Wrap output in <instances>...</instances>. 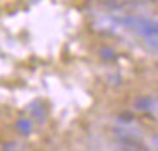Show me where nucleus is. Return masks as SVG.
<instances>
[{
  "instance_id": "2",
  "label": "nucleus",
  "mask_w": 158,
  "mask_h": 151,
  "mask_svg": "<svg viewBox=\"0 0 158 151\" xmlns=\"http://www.w3.org/2000/svg\"><path fill=\"white\" fill-rule=\"evenodd\" d=\"M121 151H148L141 143H121Z\"/></svg>"
},
{
  "instance_id": "4",
  "label": "nucleus",
  "mask_w": 158,
  "mask_h": 151,
  "mask_svg": "<svg viewBox=\"0 0 158 151\" xmlns=\"http://www.w3.org/2000/svg\"><path fill=\"white\" fill-rule=\"evenodd\" d=\"M100 53H102V58H106V59H110V61H112V59H116V53L112 51V49L110 48H102L100 49Z\"/></svg>"
},
{
  "instance_id": "6",
  "label": "nucleus",
  "mask_w": 158,
  "mask_h": 151,
  "mask_svg": "<svg viewBox=\"0 0 158 151\" xmlns=\"http://www.w3.org/2000/svg\"><path fill=\"white\" fill-rule=\"evenodd\" d=\"M15 148H17V143H14V141H10V143L5 141V143L2 144V149H4V151H17Z\"/></svg>"
},
{
  "instance_id": "5",
  "label": "nucleus",
  "mask_w": 158,
  "mask_h": 151,
  "mask_svg": "<svg viewBox=\"0 0 158 151\" xmlns=\"http://www.w3.org/2000/svg\"><path fill=\"white\" fill-rule=\"evenodd\" d=\"M150 114L153 119H156L158 120V99H155V102H153V105H151V109H150Z\"/></svg>"
},
{
  "instance_id": "7",
  "label": "nucleus",
  "mask_w": 158,
  "mask_h": 151,
  "mask_svg": "<svg viewBox=\"0 0 158 151\" xmlns=\"http://www.w3.org/2000/svg\"><path fill=\"white\" fill-rule=\"evenodd\" d=\"M19 129L24 131V133H29V131H31V124H29V120H19Z\"/></svg>"
},
{
  "instance_id": "8",
  "label": "nucleus",
  "mask_w": 158,
  "mask_h": 151,
  "mask_svg": "<svg viewBox=\"0 0 158 151\" xmlns=\"http://www.w3.org/2000/svg\"><path fill=\"white\" fill-rule=\"evenodd\" d=\"M151 146H153L155 149H158V134H155V136L151 137Z\"/></svg>"
},
{
  "instance_id": "3",
  "label": "nucleus",
  "mask_w": 158,
  "mask_h": 151,
  "mask_svg": "<svg viewBox=\"0 0 158 151\" xmlns=\"http://www.w3.org/2000/svg\"><path fill=\"white\" fill-rule=\"evenodd\" d=\"M144 41H146L153 49H158V31L155 32V34H151V36H148V38H144Z\"/></svg>"
},
{
  "instance_id": "1",
  "label": "nucleus",
  "mask_w": 158,
  "mask_h": 151,
  "mask_svg": "<svg viewBox=\"0 0 158 151\" xmlns=\"http://www.w3.org/2000/svg\"><path fill=\"white\" fill-rule=\"evenodd\" d=\"M153 102H155L153 97H138V99L134 100V109L143 110V112H150Z\"/></svg>"
}]
</instances>
